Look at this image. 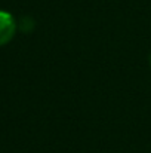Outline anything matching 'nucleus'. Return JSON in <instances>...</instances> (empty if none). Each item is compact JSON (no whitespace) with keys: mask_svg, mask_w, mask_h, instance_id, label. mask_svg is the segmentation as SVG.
<instances>
[{"mask_svg":"<svg viewBox=\"0 0 151 153\" xmlns=\"http://www.w3.org/2000/svg\"><path fill=\"white\" fill-rule=\"evenodd\" d=\"M16 33V22L15 18L6 12L0 10V46L7 45Z\"/></svg>","mask_w":151,"mask_h":153,"instance_id":"obj_1","label":"nucleus"},{"mask_svg":"<svg viewBox=\"0 0 151 153\" xmlns=\"http://www.w3.org/2000/svg\"><path fill=\"white\" fill-rule=\"evenodd\" d=\"M150 61H151V58H150Z\"/></svg>","mask_w":151,"mask_h":153,"instance_id":"obj_2","label":"nucleus"}]
</instances>
